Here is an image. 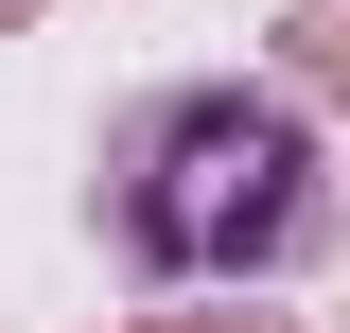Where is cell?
Returning <instances> with one entry per match:
<instances>
[{"label": "cell", "instance_id": "1", "mask_svg": "<svg viewBox=\"0 0 350 333\" xmlns=\"http://www.w3.org/2000/svg\"><path fill=\"white\" fill-rule=\"evenodd\" d=\"M88 210H105V246L140 281H280V263L333 246V158H315V123L280 88L175 71V88H140L105 123Z\"/></svg>", "mask_w": 350, "mask_h": 333}]
</instances>
